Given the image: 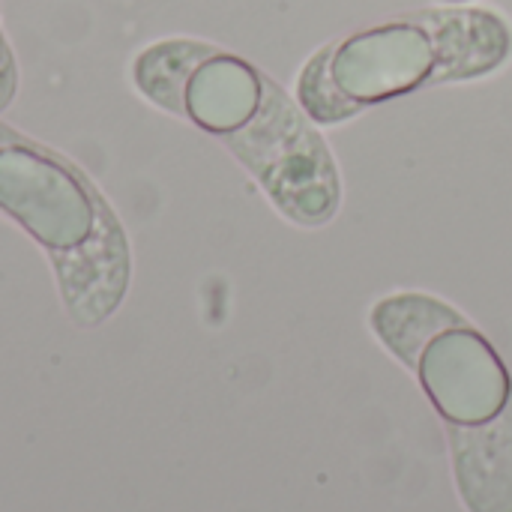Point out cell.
Wrapping results in <instances>:
<instances>
[{
    "instance_id": "6",
    "label": "cell",
    "mask_w": 512,
    "mask_h": 512,
    "mask_svg": "<svg viewBox=\"0 0 512 512\" xmlns=\"http://www.w3.org/2000/svg\"><path fill=\"white\" fill-rule=\"evenodd\" d=\"M453 465L471 512H512V396L480 426H453Z\"/></svg>"
},
{
    "instance_id": "12",
    "label": "cell",
    "mask_w": 512,
    "mask_h": 512,
    "mask_svg": "<svg viewBox=\"0 0 512 512\" xmlns=\"http://www.w3.org/2000/svg\"><path fill=\"white\" fill-rule=\"evenodd\" d=\"M447 3H468V0H447Z\"/></svg>"
},
{
    "instance_id": "7",
    "label": "cell",
    "mask_w": 512,
    "mask_h": 512,
    "mask_svg": "<svg viewBox=\"0 0 512 512\" xmlns=\"http://www.w3.org/2000/svg\"><path fill=\"white\" fill-rule=\"evenodd\" d=\"M420 24L432 33L438 48V69L432 81L474 78L492 72L507 60L512 48L510 27L480 9H453V12H426Z\"/></svg>"
},
{
    "instance_id": "8",
    "label": "cell",
    "mask_w": 512,
    "mask_h": 512,
    "mask_svg": "<svg viewBox=\"0 0 512 512\" xmlns=\"http://www.w3.org/2000/svg\"><path fill=\"white\" fill-rule=\"evenodd\" d=\"M462 324L465 318L456 309L426 294L387 297L372 312V327L381 336V342L411 369L420 366V357L435 336Z\"/></svg>"
},
{
    "instance_id": "10",
    "label": "cell",
    "mask_w": 512,
    "mask_h": 512,
    "mask_svg": "<svg viewBox=\"0 0 512 512\" xmlns=\"http://www.w3.org/2000/svg\"><path fill=\"white\" fill-rule=\"evenodd\" d=\"M330 57H333V45L309 60V66L300 75V87H297L300 105L315 123H339V120L357 114V108H360L336 87L333 72H330Z\"/></svg>"
},
{
    "instance_id": "3",
    "label": "cell",
    "mask_w": 512,
    "mask_h": 512,
    "mask_svg": "<svg viewBox=\"0 0 512 512\" xmlns=\"http://www.w3.org/2000/svg\"><path fill=\"white\" fill-rule=\"evenodd\" d=\"M438 48L420 21H393L360 30L333 45L336 87L357 105L405 96L435 78Z\"/></svg>"
},
{
    "instance_id": "9",
    "label": "cell",
    "mask_w": 512,
    "mask_h": 512,
    "mask_svg": "<svg viewBox=\"0 0 512 512\" xmlns=\"http://www.w3.org/2000/svg\"><path fill=\"white\" fill-rule=\"evenodd\" d=\"M213 51L216 48H210V45L186 42V39L159 42L135 60V84L156 105H162L174 114H183L186 81L195 72V66L204 57H210Z\"/></svg>"
},
{
    "instance_id": "5",
    "label": "cell",
    "mask_w": 512,
    "mask_h": 512,
    "mask_svg": "<svg viewBox=\"0 0 512 512\" xmlns=\"http://www.w3.org/2000/svg\"><path fill=\"white\" fill-rule=\"evenodd\" d=\"M264 105V78L246 60L213 51L186 81L183 114L213 135L246 129Z\"/></svg>"
},
{
    "instance_id": "2",
    "label": "cell",
    "mask_w": 512,
    "mask_h": 512,
    "mask_svg": "<svg viewBox=\"0 0 512 512\" xmlns=\"http://www.w3.org/2000/svg\"><path fill=\"white\" fill-rule=\"evenodd\" d=\"M0 210L57 255L78 252L99 228V207L84 180L24 141L0 144Z\"/></svg>"
},
{
    "instance_id": "11",
    "label": "cell",
    "mask_w": 512,
    "mask_h": 512,
    "mask_svg": "<svg viewBox=\"0 0 512 512\" xmlns=\"http://www.w3.org/2000/svg\"><path fill=\"white\" fill-rule=\"evenodd\" d=\"M12 84H15V78H12V60H9V51H6V45L0 39V108L9 102Z\"/></svg>"
},
{
    "instance_id": "1",
    "label": "cell",
    "mask_w": 512,
    "mask_h": 512,
    "mask_svg": "<svg viewBox=\"0 0 512 512\" xmlns=\"http://www.w3.org/2000/svg\"><path fill=\"white\" fill-rule=\"evenodd\" d=\"M228 138L291 219L315 225L333 213L336 177L327 147L276 84L264 81L258 117Z\"/></svg>"
},
{
    "instance_id": "4",
    "label": "cell",
    "mask_w": 512,
    "mask_h": 512,
    "mask_svg": "<svg viewBox=\"0 0 512 512\" xmlns=\"http://www.w3.org/2000/svg\"><path fill=\"white\" fill-rule=\"evenodd\" d=\"M420 381L453 426H480L510 402V375L495 348L468 324L435 336L420 357Z\"/></svg>"
}]
</instances>
